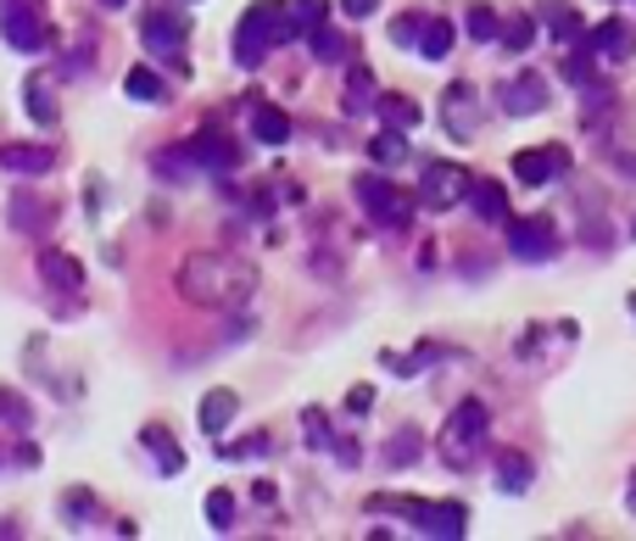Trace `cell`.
<instances>
[{
	"label": "cell",
	"mask_w": 636,
	"mask_h": 541,
	"mask_svg": "<svg viewBox=\"0 0 636 541\" xmlns=\"http://www.w3.org/2000/svg\"><path fill=\"white\" fill-rule=\"evenodd\" d=\"M173 285H179V297L195 302V308L235 313V308L252 302L257 268H252L247 257H235V252H195V257H184V268H179Z\"/></svg>",
	"instance_id": "cell-1"
},
{
	"label": "cell",
	"mask_w": 636,
	"mask_h": 541,
	"mask_svg": "<svg viewBox=\"0 0 636 541\" xmlns=\"http://www.w3.org/2000/svg\"><path fill=\"white\" fill-rule=\"evenodd\" d=\"M285 39H297L285 0H252V7L240 12V23H235V62L240 68H263Z\"/></svg>",
	"instance_id": "cell-2"
},
{
	"label": "cell",
	"mask_w": 636,
	"mask_h": 541,
	"mask_svg": "<svg viewBox=\"0 0 636 541\" xmlns=\"http://www.w3.org/2000/svg\"><path fill=\"white\" fill-rule=\"evenodd\" d=\"M485 430H492V413H485V402H480V397H464V402L453 408L447 430H442V453H447L453 469H469V464L480 458Z\"/></svg>",
	"instance_id": "cell-3"
},
{
	"label": "cell",
	"mask_w": 636,
	"mask_h": 541,
	"mask_svg": "<svg viewBox=\"0 0 636 541\" xmlns=\"http://www.w3.org/2000/svg\"><path fill=\"white\" fill-rule=\"evenodd\" d=\"M358 202H363V213L374 218V224H385V229H403L408 218H413V202H408V195L397 190V184H391L385 173H358Z\"/></svg>",
	"instance_id": "cell-4"
},
{
	"label": "cell",
	"mask_w": 636,
	"mask_h": 541,
	"mask_svg": "<svg viewBox=\"0 0 636 541\" xmlns=\"http://www.w3.org/2000/svg\"><path fill=\"white\" fill-rule=\"evenodd\" d=\"M0 34H7L12 51H45L51 34H45V17H39V0H0Z\"/></svg>",
	"instance_id": "cell-5"
},
{
	"label": "cell",
	"mask_w": 636,
	"mask_h": 541,
	"mask_svg": "<svg viewBox=\"0 0 636 541\" xmlns=\"http://www.w3.org/2000/svg\"><path fill=\"white\" fill-rule=\"evenodd\" d=\"M469 168H458V163H430L424 173H419V202L424 207H435V213H447V207H458L464 195H469Z\"/></svg>",
	"instance_id": "cell-6"
},
{
	"label": "cell",
	"mask_w": 636,
	"mask_h": 541,
	"mask_svg": "<svg viewBox=\"0 0 636 541\" xmlns=\"http://www.w3.org/2000/svg\"><path fill=\"white\" fill-rule=\"evenodd\" d=\"M140 39H145V51H152V57H163L168 68H190L184 62V23L173 17V12H145L140 17Z\"/></svg>",
	"instance_id": "cell-7"
},
{
	"label": "cell",
	"mask_w": 636,
	"mask_h": 541,
	"mask_svg": "<svg viewBox=\"0 0 636 541\" xmlns=\"http://www.w3.org/2000/svg\"><path fill=\"white\" fill-rule=\"evenodd\" d=\"M503 229H508V252L519 263H548L559 252V235H553V224L542 213H536V218H508Z\"/></svg>",
	"instance_id": "cell-8"
},
{
	"label": "cell",
	"mask_w": 636,
	"mask_h": 541,
	"mask_svg": "<svg viewBox=\"0 0 636 541\" xmlns=\"http://www.w3.org/2000/svg\"><path fill=\"white\" fill-rule=\"evenodd\" d=\"M508 168H514L519 184H553V179L569 173V152L564 145H530V152H514Z\"/></svg>",
	"instance_id": "cell-9"
},
{
	"label": "cell",
	"mask_w": 636,
	"mask_h": 541,
	"mask_svg": "<svg viewBox=\"0 0 636 541\" xmlns=\"http://www.w3.org/2000/svg\"><path fill=\"white\" fill-rule=\"evenodd\" d=\"M184 157H190V168H207V173H229V168L240 163L235 140H224L218 129H202V134H190V140H184Z\"/></svg>",
	"instance_id": "cell-10"
},
{
	"label": "cell",
	"mask_w": 636,
	"mask_h": 541,
	"mask_svg": "<svg viewBox=\"0 0 636 541\" xmlns=\"http://www.w3.org/2000/svg\"><path fill=\"white\" fill-rule=\"evenodd\" d=\"M497 107H503L508 118H530V112H542V107H548V84H542V73H519V79L497 84Z\"/></svg>",
	"instance_id": "cell-11"
},
{
	"label": "cell",
	"mask_w": 636,
	"mask_h": 541,
	"mask_svg": "<svg viewBox=\"0 0 636 541\" xmlns=\"http://www.w3.org/2000/svg\"><path fill=\"white\" fill-rule=\"evenodd\" d=\"M586 45H592L603 62H631V51H636V28H631L625 17H609V23H598V28H586Z\"/></svg>",
	"instance_id": "cell-12"
},
{
	"label": "cell",
	"mask_w": 636,
	"mask_h": 541,
	"mask_svg": "<svg viewBox=\"0 0 636 541\" xmlns=\"http://www.w3.org/2000/svg\"><path fill=\"white\" fill-rule=\"evenodd\" d=\"M408 525H413V530H424V536H442V541L453 536V541H458V536H464V525H469V514H464L458 503H419Z\"/></svg>",
	"instance_id": "cell-13"
},
{
	"label": "cell",
	"mask_w": 636,
	"mask_h": 541,
	"mask_svg": "<svg viewBox=\"0 0 636 541\" xmlns=\"http://www.w3.org/2000/svg\"><path fill=\"white\" fill-rule=\"evenodd\" d=\"M0 168L7 173H23V179H39V173H51L57 168V152L51 145H0Z\"/></svg>",
	"instance_id": "cell-14"
},
{
	"label": "cell",
	"mask_w": 636,
	"mask_h": 541,
	"mask_svg": "<svg viewBox=\"0 0 636 541\" xmlns=\"http://www.w3.org/2000/svg\"><path fill=\"white\" fill-rule=\"evenodd\" d=\"M469 213L480 218V224H508V190L497 184V179H469Z\"/></svg>",
	"instance_id": "cell-15"
},
{
	"label": "cell",
	"mask_w": 636,
	"mask_h": 541,
	"mask_svg": "<svg viewBox=\"0 0 636 541\" xmlns=\"http://www.w3.org/2000/svg\"><path fill=\"white\" fill-rule=\"evenodd\" d=\"M442 118H447V134H458V140H475L480 118H475V89H469V84H447Z\"/></svg>",
	"instance_id": "cell-16"
},
{
	"label": "cell",
	"mask_w": 636,
	"mask_h": 541,
	"mask_svg": "<svg viewBox=\"0 0 636 541\" xmlns=\"http://www.w3.org/2000/svg\"><path fill=\"white\" fill-rule=\"evenodd\" d=\"M23 107H28V118L39 123V129H51L57 123V89H51V79H45V73H28L23 79Z\"/></svg>",
	"instance_id": "cell-17"
},
{
	"label": "cell",
	"mask_w": 636,
	"mask_h": 541,
	"mask_svg": "<svg viewBox=\"0 0 636 541\" xmlns=\"http://www.w3.org/2000/svg\"><path fill=\"white\" fill-rule=\"evenodd\" d=\"M374 112H380L385 129H397V134H413V129L424 123V107L413 101V95H380Z\"/></svg>",
	"instance_id": "cell-18"
},
{
	"label": "cell",
	"mask_w": 636,
	"mask_h": 541,
	"mask_svg": "<svg viewBox=\"0 0 636 541\" xmlns=\"http://www.w3.org/2000/svg\"><path fill=\"white\" fill-rule=\"evenodd\" d=\"M140 447L157 458V469H163V474H184V453L173 447V435H168L163 424H145V430H140Z\"/></svg>",
	"instance_id": "cell-19"
},
{
	"label": "cell",
	"mask_w": 636,
	"mask_h": 541,
	"mask_svg": "<svg viewBox=\"0 0 636 541\" xmlns=\"http://www.w3.org/2000/svg\"><path fill=\"white\" fill-rule=\"evenodd\" d=\"M235 413H240V397L218 385V390H207V397H202V413H195V419H202V430H207V435H224Z\"/></svg>",
	"instance_id": "cell-20"
},
{
	"label": "cell",
	"mask_w": 636,
	"mask_h": 541,
	"mask_svg": "<svg viewBox=\"0 0 636 541\" xmlns=\"http://www.w3.org/2000/svg\"><path fill=\"white\" fill-rule=\"evenodd\" d=\"M530 474H536V464H530L525 453H514V447H503V453H497V485L508 491V497L530 491Z\"/></svg>",
	"instance_id": "cell-21"
},
{
	"label": "cell",
	"mask_w": 636,
	"mask_h": 541,
	"mask_svg": "<svg viewBox=\"0 0 636 541\" xmlns=\"http://www.w3.org/2000/svg\"><path fill=\"white\" fill-rule=\"evenodd\" d=\"M39 279L57 285V290H79V285H84V268H79L68 252H39Z\"/></svg>",
	"instance_id": "cell-22"
},
{
	"label": "cell",
	"mask_w": 636,
	"mask_h": 541,
	"mask_svg": "<svg viewBox=\"0 0 636 541\" xmlns=\"http://www.w3.org/2000/svg\"><path fill=\"white\" fill-rule=\"evenodd\" d=\"M374 101H380V89H374V73H369V68H352V73H347V95H340V107H347V118L369 112Z\"/></svg>",
	"instance_id": "cell-23"
},
{
	"label": "cell",
	"mask_w": 636,
	"mask_h": 541,
	"mask_svg": "<svg viewBox=\"0 0 636 541\" xmlns=\"http://www.w3.org/2000/svg\"><path fill=\"white\" fill-rule=\"evenodd\" d=\"M252 134H257L263 145H285V140H290V118H285L279 107L257 101V107H252Z\"/></svg>",
	"instance_id": "cell-24"
},
{
	"label": "cell",
	"mask_w": 636,
	"mask_h": 541,
	"mask_svg": "<svg viewBox=\"0 0 636 541\" xmlns=\"http://www.w3.org/2000/svg\"><path fill=\"white\" fill-rule=\"evenodd\" d=\"M302 39H308V51H313L319 62H347V34H340V28H324V23H319V28H308Z\"/></svg>",
	"instance_id": "cell-25"
},
{
	"label": "cell",
	"mask_w": 636,
	"mask_h": 541,
	"mask_svg": "<svg viewBox=\"0 0 636 541\" xmlns=\"http://www.w3.org/2000/svg\"><path fill=\"white\" fill-rule=\"evenodd\" d=\"M45 218H51V202H39V195H12V229H23V235H34Z\"/></svg>",
	"instance_id": "cell-26"
},
{
	"label": "cell",
	"mask_w": 636,
	"mask_h": 541,
	"mask_svg": "<svg viewBox=\"0 0 636 541\" xmlns=\"http://www.w3.org/2000/svg\"><path fill=\"white\" fill-rule=\"evenodd\" d=\"M564 79H569V84H580V89H598V51H592L586 39H580V51H569Z\"/></svg>",
	"instance_id": "cell-27"
},
{
	"label": "cell",
	"mask_w": 636,
	"mask_h": 541,
	"mask_svg": "<svg viewBox=\"0 0 636 541\" xmlns=\"http://www.w3.org/2000/svg\"><path fill=\"white\" fill-rule=\"evenodd\" d=\"M123 89H129V101H168V84H163L152 68H129Z\"/></svg>",
	"instance_id": "cell-28"
},
{
	"label": "cell",
	"mask_w": 636,
	"mask_h": 541,
	"mask_svg": "<svg viewBox=\"0 0 636 541\" xmlns=\"http://www.w3.org/2000/svg\"><path fill=\"white\" fill-rule=\"evenodd\" d=\"M435 358H447V352H442V347H435V340H424V347H413L408 358H397V352H391V358H385V369L408 380V374H424V369H430Z\"/></svg>",
	"instance_id": "cell-29"
},
{
	"label": "cell",
	"mask_w": 636,
	"mask_h": 541,
	"mask_svg": "<svg viewBox=\"0 0 636 541\" xmlns=\"http://www.w3.org/2000/svg\"><path fill=\"white\" fill-rule=\"evenodd\" d=\"M453 51V23L447 17H435V23H424V34H419V57H430V62H442Z\"/></svg>",
	"instance_id": "cell-30"
},
{
	"label": "cell",
	"mask_w": 636,
	"mask_h": 541,
	"mask_svg": "<svg viewBox=\"0 0 636 541\" xmlns=\"http://www.w3.org/2000/svg\"><path fill=\"white\" fill-rule=\"evenodd\" d=\"M285 12H290V28H297V39L308 28H319L329 17V0H285Z\"/></svg>",
	"instance_id": "cell-31"
},
{
	"label": "cell",
	"mask_w": 636,
	"mask_h": 541,
	"mask_svg": "<svg viewBox=\"0 0 636 541\" xmlns=\"http://www.w3.org/2000/svg\"><path fill=\"white\" fill-rule=\"evenodd\" d=\"M419 453H424V447H419V430L408 424V430H397V435H391L385 464H391V469H403V464H419Z\"/></svg>",
	"instance_id": "cell-32"
},
{
	"label": "cell",
	"mask_w": 636,
	"mask_h": 541,
	"mask_svg": "<svg viewBox=\"0 0 636 541\" xmlns=\"http://www.w3.org/2000/svg\"><path fill=\"white\" fill-rule=\"evenodd\" d=\"M497 39H503V51H530L536 45V17H508L497 28Z\"/></svg>",
	"instance_id": "cell-33"
},
{
	"label": "cell",
	"mask_w": 636,
	"mask_h": 541,
	"mask_svg": "<svg viewBox=\"0 0 636 541\" xmlns=\"http://www.w3.org/2000/svg\"><path fill=\"white\" fill-rule=\"evenodd\" d=\"M302 430H308V447L313 453H335V435H329V419L319 408H302Z\"/></svg>",
	"instance_id": "cell-34"
},
{
	"label": "cell",
	"mask_w": 636,
	"mask_h": 541,
	"mask_svg": "<svg viewBox=\"0 0 636 541\" xmlns=\"http://www.w3.org/2000/svg\"><path fill=\"white\" fill-rule=\"evenodd\" d=\"M464 28H469V39H480V45H492L497 39V12L492 7H469V17H464Z\"/></svg>",
	"instance_id": "cell-35"
},
{
	"label": "cell",
	"mask_w": 636,
	"mask_h": 541,
	"mask_svg": "<svg viewBox=\"0 0 636 541\" xmlns=\"http://www.w3.org/2000/svg\"><path fill=\"white\" fill-rule=\"evenodd\" d=\"M369 152H374V163H403L408 157V134H397V129H385L374 145H369Z\"/></svg>",
	"instance_id": "cell-36"
},
{
	"label": "cell",
	"mask_w": 636,
	"mask_h": 541,
	"mask_svg": "<svg viewBox=\"0 0 636 541\" xmlns=\"http://www.w3.org/2000/svg\"><path fill=\"white\" fill-rule=\"evenodd\" d=\"M0 419H7L12 430H28L34 424V408L17 397V390H0Z\"/></svg>",
	"instance_id": "cell-37"
},
{
	"label": "cell",
	"mask_w": 636,
	"mask_h": 541,
	"mask_svg": "<svg viewBox=\"0 0 636 541\" xmlns=\"http://www.w3.org/2000/svg\"><path fill=\"white\" fill-rule=\"evenodd\" d=\"M419 34H424V17L419 12H403L397 23H391V39H397L403 51H408V45H419Z\"/></svg>",
	"instance_id": "cell-38"
},
{
	"label": "cell",
	"mask_w": 636,
	"mask_h": 541,
	"mask_svg": "<svg viewBox=\"0 0 636 541\" xmlns=\"http://www.w3.org/2000/svg\"><path fill=\"white\" fill-rule=\"evenodd\" d=\"M229 519H235V497H229V491H213V497H207V525L229 530Z\"/></svg>",
	"instance_id": "cell-39"
},
{
	"label": "cell",
	"mask_w": 636,
	"mask_h": 541,
	"mask_svg": "<svg viewBox=\"0 0 636 541\" xmlns=\"http://www.w3.org/2000/svg\"><path fill=\"white\" fill-rule=\"evenodd\" d=\"M369 408H374V390L369 385H352L347 390V413H369Z\"/></svg>",
	"instance_id": "cell-40"
},
{
	"label": "cell",
	"mask_w": 636,
	"mask_h": 541,
	"mask_svg": "<svg viewBox=\"0 0 636 541\" xmlns=\"http://www.w3.org/2000/svg\"><path fill=\"white\" fill-rule=\"evenodd\" d=\"M340 12L363 23V17H374V12H380V0H340Z\"/></svg>",
	"instance_id": "cell-41"
},
{
	"label": "cell",
	"mask_w": 636,
	"mask_h": 541,
	"mask_svg": "<svg viewBox=\"0 0 636 541\" xmlns=\"http://www.w3.org/2000/svg\"><path fill=\"white\" fill-rule=\"evenodd\" d=\"M625 508H631V514H636V469H631V474H625Z\"/></svg>",
	"instance_id": "cell-42"
},
{
	"label": "cell",
	"mask_w": 636,
	"mask_h": 541,
	"mask_svg": "<svg viewBox=\"0 0 636 541\" xmlns=\"http://www.w3.org/2000/svg\"><path fill=\"white\" fill-rule=\"evenodd\" d=\"M101 7H107V12H118V7H129V0H101Z\"/></svg>",
	"instance_id": "cell-43"
},
{
	"label": "cell",
	"mask_w": 636,
	"mask_h": 541,
	"mask_svg": "<svg viewBox=\"0 0 636 541\" xmlns=\"http://www.w3.org/2000/svg\"><path fill=\"white\" fill-rule=\"evenodd\" d=\"M625 308H631V313H636V290H631V297H625Z\"/></svg>",
	"instance_id": "cell-44"
},
{
	"label": "cell",
	"mask_w": 636,
	"mask_h": 541,
	"mask_svg": "<svg viewBox=\"0 0 636 541\" xmlns=\"http://www.w3.org/2000/svg\"><path fill=\"white\" fill-rule=\"evenodd\" d=\"M631 240H636V224H631Z\"/></svg>",
	"instance_id": "cell-45"
}]
</instances>
